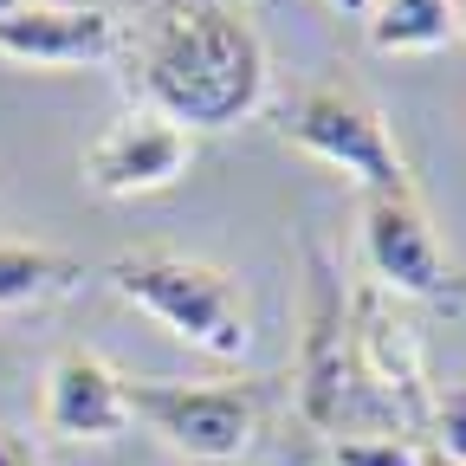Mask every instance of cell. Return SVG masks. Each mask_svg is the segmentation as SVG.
<instances>
[{
  "label": "cell",
  "instance_id": "6da1fadb",
  "mask_svg": "<svg viewBox=\"0 0 466 466\" xmlns=\"http://www.w3.org/2000/svg\"><path fill=\"white\" fill-rule=\"evenodd\" d=\"M124 52V91L168 124L233 130L266 104V46L240 0H143Z\"/></svg>",
  "mask_w": 466,
  "mask_h": 466
},
{
  "label": "cell",
  "instance_id": "7a4b0ae2",
  "mask_svg": "<svg viewBox=\"0 0 466 466\" xmlns=\"http://www.w3.org/2000/svg\"><path fill=\"white\" fill-rule=\"evenodd\" d=\"M110 285L116 299L149 311L168 337L208 350L220 363H240L253 350V318H247L240 285L208 259H188L175 247H130L110 259Z\"/></svg>",
  "mask_w": 466,
  "mask_h": 466
},
{
  "label": "cell",
  "instance_id": "3957f363",
  "mask_svg": "<svg viewBox=\"0 0 466 466\" xmlns=\"http://www.w3.org/2000/svg\"><path fill=\"white\" fill-rule=\"evenodd\" d=\"M299 401L305 421L337 434H357V421H382V434H401L395 408L370 389L350 350V299L330 279V259L311 253V291H305V357H299Z\"/></svg>",
  "mask_w": 466,
  "mask_h": 466
},
{
  "label": "cell",
  "instance_id": "277c9868",
  "mask_svg": "<svg viewBox=\"0 0 466 466\" xmlns=\"http://www.w3.org/2000/svg\"><path fill=\"white\" fill-rule=\"evenodd\" d=\"M279 137L291 149H305L330 168H343L350 182H357L363 195L370 188H401L408 182V162L382 124V110L343 78H324V85H305L299 97H291L279 110Z\"/></svg>",
  "mask_w": 466,
  "mask_h": 466
},
{
  "label": "cell",
  "instance_id": "5b68a950",
  "mask_svg": "<svg viewBox=\"0 0 466 466\" xmlns=\"http://www.w3.org/2000/svg\"><path fill=\"white\" fill-rule=\"evenodd\" d=\"M124 395H130V421H143L149 434H162L175 453L201 466L253 453L266 421L259 382H124Z\"/></svg>",
  "mask_w": 466,
  "mask_h": 466
},
{
  "label": "cell",
  "instance_id": "8992f818",
  "mask_svg": "<svg viewBox=\"0 0 466 466\" xmlns=\"http://www.w3.org/2000/svg\"><path fill=\"white\" fill-rule=\"evenodd\" d=\"M363 259H370L376 285L395 291V299H434V305H447L460 291L453 259L441 247V233H434L415 182L370 188L363 195Z\"/></svg>",
  "mask_w": 466,
  "mask_h": 466
},
{
  "label": "cell",
  "instance_id": "52a82bcc",
  "mask_svg": "<svg viewBox=\"0 0 466 466\" xmlns=\"http://www.w3.org/2000/svg\"><path fill=\"white\" fill-rule=\"evenodd\" d=\"M350 350H357V370L370 376V389L395 408L401 428H428V357H421V337L408 318H395L389 291L370 279L357 299H350Z\"/></svg>",
  "mask_w": 466,
  "mask_h": 466
},
{
  "label": "cell",
  "instance_id": "ba28073f",
  "mask_svg": "<svg viewBox=\"0 0 466 466\" xmlns=\"http://www.w3.org/2000/svg\"><path fill=\"white\" fill-rule=\"evenodd\" d=\"M188 162H195V137L182 124H168L156 110H130L85 149V182L110 201H130V195L175 188Z\"/></svg>",
  "mask_w": 466,
  "mask_h": 466
},
{
  "label": "cell",
  "instance_id": "9c48e42d",
  "mask_svg": "<svg viewBox=\"0 0 466 466\" xmlns=\"http://www.w3.org/2000/svg\"><path fill=\"white\" fill-rule=\"evenodd\" d=\"M130 376H116L97 350H58L39 382V428L46 441H116L130 428Z\"/></svg>",
  "mask_w": 466,
  "mask_h": 466
},
{
  "label": "cell",
  "instance_id": "30bf717a",
  "mask_svg": "<svg viewBox=\"0 0 466 466\" xmlns=\"http://www.w3.org/2000/svg\"><path fill=\"white\" fill-rule=\"evenodd\" d=\"M0 52L20 66H97L116 52V14L26 0V7L0 14Z\"/></svg>",
  "mask_w": 466,
  "mask_h": 466
},
{
  "label": "cell",
  "instance_id": "8fae6325",
  "mask_svg": "<svg viewBox=\"0 0 466 466\" xmlns=\"http://www.w3.org/2000/svg\"><path fill=\"white\" fill-rule=\"evenodd\" d=\"M85 285V259L58 253V247H26V240H0V311H39L58 305Z\"/></svg>",
  "mask_w": 466,
  "mask_h": 466
},
{
  "label": "cell",
  "instance_id": "7c38bea8",
  "mask_svg": "<svg viewBox=\"0 0 466 466\" xmlns=\"http://www.w3.org/2000/svg\"><path fill=\"white\" fill-rule=\"evenodd\" d=\"M370 46L389 58H421L447 52L460 39V7L453 0H370Z\"/></svg>",
  "mask_w": 466,
  "mask_h": 466
},
{
  "label": "cell",
  "instance_id": "4fadbf2b",
  "mask_svg": "<svg viewBox=\"0 0 466 466\" xmlns=\"http://www.w3.org/2000/svg\"><path fill=\"white\" fill-rule=\"evenodd\" d=\"M330 466H421V447L408 434H337Z\"/></svg>",
  "mask_w": 466,
  "mask_h": 466
},
{
  "label": "cell",
  "instance_id": "5bb4252c",
  "mask_svg": "<svg viewBox=\"0 0 466 466\" xmlns=\"http://www.w3.org/2000/svg\"><path fill=\"white\" fill-rule=\"evenodd\" d=\"M428 447L434 453H447V460H460L466 466V389H447V395H434V408H428Z\"/></svg>",
  "mask_w": 466,
  "mask_h": 466
},
{
  "label": "cell",
  "instance_id": "9a60e30c",
  "mask_svg": "<svg viewBox=\"0 0 466 466\" xmlns=\"http://www.w3.org/2000/svg\"><path fill=\"white\" fill-rule=\"evenodd\" d=\"M0 466H39V460H33V453H26L14 434H0Z\"/></svg>",
  "mask_w": 466,
  "mask_h": 466
},
{
  "label": "cell",
  "instance_id": "2e32d148",
  "mask_svg": "<svg viewBox=\"0 0 466 466\" xmlns=\"http://www.w3.org/2000/svg\"><path fill=\"white\" fill-rule=\"evenodd\" d=\"M330 7H337V14H357V20H363V14H370V0H330Z\"/></svg>",
  "mask_w": 466,
  "mask_h": 466
},
{
  "label": "cell",
  "instance_id": "e0dca14e",
  "mask_svg": "<svg viewBox=\"0 0 466 466\" xmlns=\"http://www.w3.org/2000/svg\"><path fill=\"white\" fill-rule=\"evenodd\" d=\"M421 466H460V460H447V453H434V447H421Z\"/></svg>",
  "mask_w": 466,
  "mask_h": 466
},
{
  "label": "cell",
  "instance_id": "ac0fdd59",
  "mask_svg": "<svg viewBox=\"0 0 466 466\" xmlns=\"http://www.w3.org/2000/svg\"><path fill=\"white\" fill-rule=\"evenodd\" d=\"M14 7H26V0H0V14H14Z\"/></svg>",
  "mask_w": 466,
  "mask_h": 466
},
{
  "label": "cell",
  "instance_id": "d6986e66",
  "mask_svg": "<svg viewBox=\"0 0 466 466\" xmlns=\"http://www.w3.org/2000/svg\"><path fill=\"white\" fill-rule=\"evenodd\" d=\"M460 39H466V14H460Z\"/></svg>",
  "mask_w": 466,
  "mask_h": 466
}]
</instances>
